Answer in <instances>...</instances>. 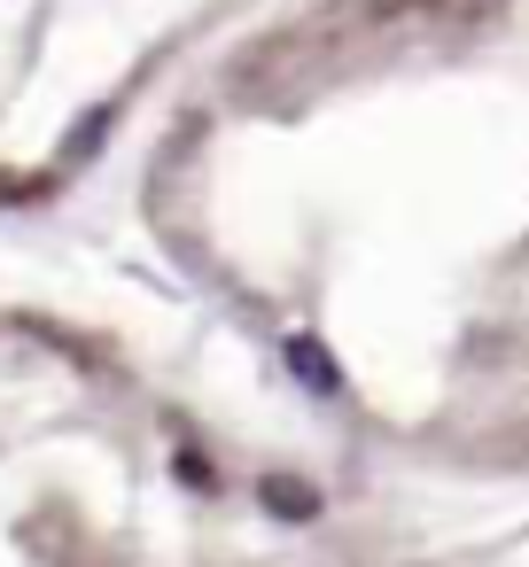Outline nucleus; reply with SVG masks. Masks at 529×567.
I'll return each mask as SVG.
<instances>
[{"label": "nucleus", "mask_w": 529, "mask_h": 567, "mask_svg": "<svg viewBox=\"0 0 529 567\" xmlns=\"http://www.w3.org/2000/svg\"><path fill=\"white\" fill-rule=\"evenodd\" d=\"M265 505H281L288 520H312V513H319V497H312L296 474H273V482H265Z\"/></svg>", "instance_id": "nucleus-1"}]
</instances>
